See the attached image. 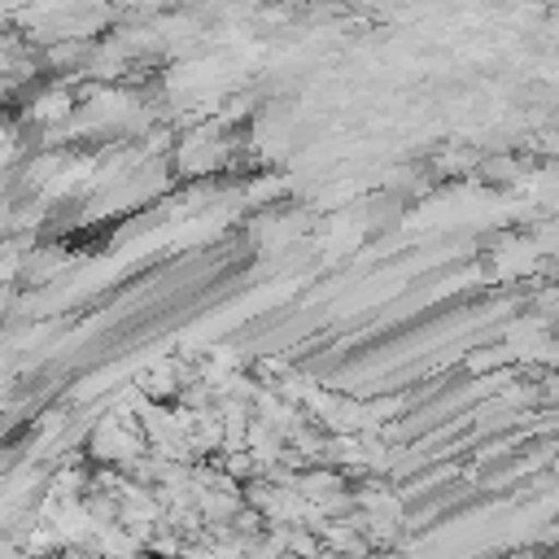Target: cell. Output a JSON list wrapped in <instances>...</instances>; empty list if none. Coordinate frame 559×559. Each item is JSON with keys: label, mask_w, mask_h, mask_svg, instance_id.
I'll use <instances>...</instances> for the list:
<instances>
[{"label": "cell", "mask_w": 559, "mask_h": 559, "mask_svg": "<svg viewBox=\"0 0 559 559\" xmlns=\"http://www.w3.org/2000/svg\"><path fill=\"white\" fill-rule=\"evenodd\" d=\"M22 114H26L31 122H39V127H61V122H70V114H74V92L48 83V87H39V92L26 100Z\"/></svg>", "instance_id": "1"}]
</instances>
